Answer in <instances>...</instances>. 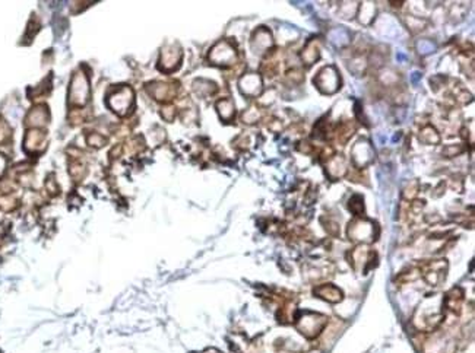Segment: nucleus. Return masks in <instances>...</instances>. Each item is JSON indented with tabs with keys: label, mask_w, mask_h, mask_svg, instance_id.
<instances>
[{
	"label": "nucleus",
	"mask_w": 475,
	"mask_h": 353,
	"mask_svg": "<svg viewBox=\"0 0 475 353\" xmlns=\"http://www.w3.org/2000/svg\"><path fill=\"white\" fill-rule=\"evenodd\" d=\"M314 85L319 88L323 94H334L339 89L341 85V78L339 73L334 66L325 68L321 73L318 75V78H314Z\"/></svg>",
	"instance_id": "obj_3"
},
{
	"label": "nucleus",
	"mask_w": 475,
	"mask_h": 353,
	"mask_svg": "<svg viewBox=\"0 0 475 353\" xmlns=\"http://www.w3.org/2000/svg\"><path fill=\"white\" fill-rule=\"evenodd\" d=\"M349 240L358 243H373L378 238V225L367 219H358L349 223L348 228Z\"/></svg>",
	"instance_id": "obj_2"
},
{
	"label": "nucleus",
	"mask_w": 475,
	"mask_h": 353,
	"mask_svg": "<svg viewBox=\"0 0 475 353\" xmlns=\"http://www.w3.org/2000/svg\"><path fill=\"white\" fill-rule=\"evenodd\" d=\"M314 295L325 299V301H328V302H331V304H338V302L342 301L341 289H338L336 286L331 285V283H325V285L314 287Z\"/></svg>",
	"instance_id": "obj_4"
},
{
	"label": "nucleus",
	"mask_w": 475,
	"mask_h": 353,
	"mask_svg": "<svg viewBox=\"0 0 475 353\" xmlns=\"http://www.w3.org/2000/svg\"><path fill=\"white\" fill-rule=\"evenodd\" d=\"M349 210L355 215V216H360L361 213H363L364 210V204H363V197H360V200H358V203H355L352 199L349 200Z\"/></svg>",
	"instance_id": "obj_5"
},
{
	"label": "nucleus",
	"mask_w": 475,
	"mask_h": 353,
	"mask_svg": "<svg viewBox=\"0 0 475 353\" xmlns=\"http://www.w3.org/2000/svg\"><path fill=\"white\" fill-rule=\"evenodd\" d=\"M294 323H295V328L298 330L301 336H304L308 340H313L318 336H321L325 327L328 326V318L322 314L304 311L298 317H295Z\"/></svg>",
	"instance_id": "obj_1"
}]
</instances>
